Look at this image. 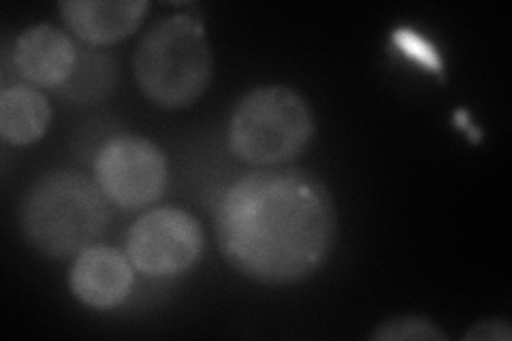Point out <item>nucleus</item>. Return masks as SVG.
<instances>
[{
    "label": "nucleus",
    "mask_w": 512,
    "mask_h": 341,
    "mask_svg": "<svg viewBox=\"0 0 512 341\" xmlns=\"http://www.w3.org/2000/svg\"><path fill=\"white\" fill-rule=\"evenodd\" d=\"M512 337V331L508 327L506 320H485V322H476L474 327L463 335V339L468 341H508Z\"/></svg>",
    "instance_id": "nucleus-13"
},
{
    "label": "nucleus",
    "mask_w": 512,
    "mask_h": 341,
    "mask_svg": "<svg viewBox=\"0 0 512 341\" xmlns=\"http://www.w3.org/2000/svg\"><path fill=\"white\" fill-rule=\"evenodd\" d=\"M372 339L378 341H408V339H419V341H446L448 335L438 327L434 320L425 316H397L391 320H384L374 329Z\"/></svg>",
    "instance_id": "nucleus-12"
},
{
    "label": "nucleus",
    "mask_w": 512,
    "mask_h": 341,
    "mask_svg": "<svg viewBox=\"0 0 512 341\" xmlns=\"http://www.w3.org/2000/svg\"><path fill=\"white\" fill-rule=\"evenodd\" d=\"M220 252L263 286H297L323 267L338 241V209L323 180L303 169L254 171L216 207Z\"/></svg>",
    "instance_id": "nucleus-1"
},
{
    "label": "nucleus",
    "mask_w": 512,
    "mask_h": 341,
    "mask_svg": "<svg viewBox=\"0 0 512 341\" xmlns=\"http://www.w3.org/2000/svg\"><path fill=\"white\" fill-rule=\"evenodd\" d=\"M148 9L146 0H64L58 5L64 24L92 47L114 45L131 37Z\"/></svg>",
    "instance_id": "nucleus-8"
},
{
    "label": "nucleus",
    "mask_w": 512,
    "mask_h": 341,
    "mask_svg": "<svg viewBox=\"0 0 512 341\" xmlns=\"http://www.w3.org/2000/svg\"><path fill=\"white\" fill-rule=\"evenodd\" d=\"M94 182L118 209H146L167 190L165 152L146 137L120 135L109 139L96 154Z\"/></svg>",
    "instance_id": "nucleus-6"
},
{
    "label": "nucleus",
    "mask_w": 512,
    "mask_h": 341,
    "mask_svg": "<svg viewBox=\"0 0 512 341\" xmlns=\"http://www.w3.org/2000/svg\"><path fill=\"white\" fill-rule=\"evenodd\" d=\"M135 267L128 256L116 248L96 246L75 256L69 288L73 297L92 310H114L131 295Z\"/></svg>",
    "instance_id": "nucleus-7"
},
{
    "label": "nucleus",
    "mask_w": 512,
    "mask_h": 341,
    "mask_svg": "<svg viewBox=\"0 0 512 341\" xmlns=\"http://www.w3.org/2000/svg\"><path fill=\"white\" fill-rule=\"evenodd\" d=\"M109 220V201L101 188L71 169L43 173L20 203L26 243L52 261H67L96 246Z\"/></svg>",
    "instance_id": "nucleus-2"
},
{
    "label": "nucleus",
    "mask_w": 512,
    "mask_h": 341,
    "mask_svg": "<svg viewBox=\"0 0 512 341\" xmlns=\"http://www.w3.org/2000/svg\"><path fill=\"white\" fill-rule=\"evenodd\" d=\"M75 58L77 45L54 24L26 28L13 47L15 69L32 86L41 88H60L69 79Z\"/></svg>",
    "instance_id": "nucleus-9"
},
{
    "label": "nucleus",
    "mask_w": 512,
    "mask_h": 341,
    "mask_svg": "<svg viewBox=\"0 0 512 341\" xmlns=\"http://www.w3.org/2000/svg\"><path fill=\"white\" fill-rule=\"evenodd\" d=\"M205 248L201 222L180 207H156L137 218L126 235V256L146 278H180Z\"/></svg>",
    "instance_id": "nucleus-5"
},
{
    "label": "nucleus",
    "mask_w": 512,
    "mask_h": 341,
    "mask_svg": "<svg viewBox=\"0 0 512 341\" xmlns=\"http://www.w3.org/2000/svg\"><path fill=\"white\" fill-rule=\"evenodd\" d=\"M118 84V64L114 56L94 50V47H77V58L69 79L60 88L58 96L75 105H96L105 101Z\"/></svg>",
    "instance_id": "nucleus-11"
},
{
    "label": "nucleus",
    "mask_w": 512,
    "mask_h": 341,
    "mask_svg": "<svg viewBox=\"0 0 512 341\" xmlns=\"http://www.w3.org/2000/svg\"><path fill=\"white\" fill-rule=\"evenodd\" d=\"M141 94L160 109H186L205 94L214 73L212 45L199 18L175 13L152 24L133 58Z\"/></svg>",
    "instance_id": "nucleus-3"
},
{
    "label": "nucleus",
    "mask_w": 512,
    "mask_h": 341,
    "mask_svg": "<svg viewBox=\"0 0 512 341\" xmlns=\"http://www.w3.org/2000/svg\"><path fill=\"white\" fill-rule=\"evenodd\" d=\"M316 133L310 103L288 86H261L244 94L229 122V148L246 165L282 167L308 150Z\"/></svg>",
    "instance_id": "nucleus-4"
},
{
    "label": "nucleus",
    "mask_w": 512,
    "mask_h": 341,
    "mask_svg": "<svg viewBox=\"0 0 512 341\" xmlns=\"http://www.w3.org/2000/svg\"><path fill=\"white\" fill-rule=\"evenodd\" d=\"M52 122V107L35 86L15 84L0 92V135L11 145L39 141Z\"/></svg>",
    "instance_id": "nucleus-10"
}]
</instances>
